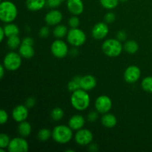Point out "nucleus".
Returning a JSON list of instances; mask_svg holds the SVG:
<instances>
[{
  "label": "nucleus",
  "mask_w": 152,
  "mask_h": 152,
  "mask_svg": "<svg viewBox=\"0 0 152 152\" xmlns=\"http://www.w3.org/2000/svg\"><path fill=\"white\" fill-rule=\"evenodd\" d=\"M7 44L9 48L11 50H15V49L19 48V46L22 44V41L18 35L12 36L7 38Z\"/></svg>",
  "instance_id": "obj_25"
},
{
  "label": "nucleus",
  "mask_w": 152,
  "mask_h": 152,
  "mask_svg": "<svg viewBox=\"0 0 152 152\" xmlns=\"http://www.w3.org/2000/svg\"><path fill=\"white\" fill-rule=\"evenodd\" d=\"M108 32L109 28L106 22H98L92 28L91 35L95 39L101 40L108 36Z\"/></svg>",
  "instance_id": "obj_12"
},
{
  "label": "nucleus",
  "mask_w": 152,
  "mask_h": 152,
  "mask_svg": "<svg viewBox=\"0 0 152 152\" xmlns=\"http://www.w3.org/2000/svg\"><path fill=\"white\" fill-rule=\"evenodd\" d=\"M35 103H36L35 98L31 96V97H28V99H27L26 102H25V105H26L28 108H33V107L35 105Z\"/></svg>",
  "instance_id": "obj_39"
},
{
  "label": "nucleus",
  "mask_w": 152,
  "mask_h": 152,
  "mask_svg": "<svg viewBox=\"0 0 152 152\" xmlns=\"http://www.w3.org/2000/svg\"><path fill=\"white\" fill-rule=\"evenodd\" d=\"M22 44H25V45H28L33 46L34 44V40L32 37H25V38L22 40Z\"/></svg>",
  "instance_id": "obj_40"
},
{
  "label": "nucleus",
  "mask_w": 152,
  "mask_h": 152,
  "mask_svg": "<svg viewBox=\"0 0 152 152\" xmlns=\"http://www.w3.org/2000/svg\"><path fill=\"white\" fill-rule=\"evenodd\" d=\"M5 33H4V28H3V27H1L0 28V39H1V42H2L3 40H4V38L5 37Z\"/></svg>",
  "instance_id": "obj_42"
},
{
  "label": "nucleus",
  "mask_w": 152,
  "mask_h": 152,
  "mask_svg": "<svg viewBox=\"0 0 152 152\" xmlns=\"http://www.w3.org/2000/svg\"><path fill=\"white\" fill-rule=\"evenodd\" d=\"M4 28V33H5L6 37H10L12 36L19 35V28L18 26L13 22H10V23H6V25L3 27Z\"/></svg>",
  "instance_id": "obj_22"
},
{
  "label": "nucleus",
  "mask_w": 152,
  "mask_h": 152,
  "mask_svg": "<svg viewBox=\"0 0 152 152\" xmlns=\"http://www.w3.org/2000/svg\"><path fill=\"white\" fill-rule=\"evenodd\" d=\"M80 86H81V88L86 91L92 90L96 86V78L93 75H90V74L81 77Z\"/></svg>",
  "instance_id": "obj_16"
},
{
  "label": "nucleus",
  "mask_w": 152,
  "mask_h": 152,
  "mask_svg": "<svg viewBox=\"0 0 152 152\" xmlns=\"http://www.w3.org/2000/svg\"><path fill=\"white\" fill-rule=\"evenodd\" d=\"M94 135L90 130L86 129H81L77 131L74 134V140L78 145L86 146L91 144L93 141Z\"/></svg>",
  "instance_id": "obj_9"
},
{
  "label": "nucleus",
  "mask_w": 152,
  "mask_h": 152,
  "mask_svg": "<svg viewBox=\"0 0 152 152\" xmlns=\"http://www.w3.org/2000/svg\"><path fill=\"white\" fill-rule=\"evenodd\" d=\"M98 113L99 112H98L97 111H93L89 112V114H88L87 116L88 120L89 122H91V123H93V122L96 121V120L98 119V117H99V116H98Z\"/></svg>",
  "instance_id": "obj_37"
},
{
  "label": "nucleus",
  "mask_w": 152,
  "mask_h": 152,
  "mask_svg": "<svg viewBox=\"0 0 152 152\" xmlns=\"http://www.w3.org/2000/svg\"><path fill=\"white\" fill-rule=\"evenodd\" d=\"M28 114V108L25 105H16L12 111V117L16 123H21L26 120Z\"/></svg>",
  "instance_id": "obj_13"
},
{
  "label": "nucleus",
  "mask_w": 152,
  "mask_h": 152,
  "mask_svg": "<svg viewBox=\"0 0 152 152\" xmlns=\"http://www.w3.org/2000/svg\"><path fill=\"white\" fill-rule=\"evenodd\" d=\"M80 19L77 16H73L68 19V25L71 28H78L80 25Z\"/></svg>",
  "instance_id": "obj_32"
},
{
  "label": "nucleus",
  "mask_w": 152,
  "mask_h": 152,
  "mask_svg": "<svg viewBox=\"0 0 152 152\" xmlns=\"http://www.w3.org/2000/svg\"><path fill=\"white\" fill-rule=\"evenodd\" d=\"M39 35L42 38H46L50 35V30H49L48 27L44 26L41 28L39 31Z\"/></svg>",
  "instance_id": "obj_35"
},
{
  "label": "nucleus",
  "mask_w": 152,
  "mask_h": 152,
  "mask_svg": "<svg viewBox=\"0 0 152 152\" xmlns=\"http://www.w3.org/2000/svg\"><path fill=\"white\" fill-rule=\"evenodd\" d=\"M86 124V120L83 116L80 114H75L72 116L68 120V126L73 131H78L83 129Z\"/></svg>",
  "instance_id": "obj_17"
},
{
  "label": "nucleus",
  "mask_w": 152,
  "mask_h": 152,
  "mask_svg": "<svg viewBox=\"0 0 152 152\" xmlns=\"http://www.w3.org/2000/svg\"><path fill=\"white\" fill-rule=\"evenodd\" d=\"M112 100L107 95H101L98 96L94 104L96 111L102 114L109 112L112 108Z\"/></svg>",
  "instance_id": "obj_10"
},
{
  "label": "nucleus",
  "mask_w": 152,
  "mask_h": 152,
  "mask_svg": "<svg viewBox=\"0 0 152 152\" xmlns=\"http://www.w3.org/2000/svg\"><path fill=\"white\" fill-rule=\"evenodd\" d=\"M31 132H32V127L28 122L25 120V121L19 123V126H18V132L21 137H27L31 134Z\"/></svg>",
  "instance_id": "obj_21"
},
{
  "label": "nucleus",
  "mask_w": 152,
  "mask_h": 152,
  "mask_svg": "<svg viewBox=\"0 0 152 152\" xmlns=\"http://www.w3.org/2000/svg\"><path fill=\"white\" fill-rule=\"evenodd\" d=\"M101 123L104 127L111 129L117 125V119L114 114L106 113V114H104L102 115V118H101Z\"/></svg>",
  "instance_id": "obj_18"
},
{
  "label": "nucleus",
  "mask_w": 152,
  "mask_h": 152,
  "mask_svg": "<svg viewBox=\"0 0 152 152\" xmlns=\"http://www.w3.org/2000/svg\"><path fill=\"white\" fill-rule=\"evenodd\" d=\"M141 87L145 91L152 93V77H146L141 82Z\"/></svg>",
  "instance_id": "obj_30"
},
{
  "label": "nucleus",
  "mask_w": 152,
  "mask_h": 152,
  "mask_svg": "<svg viewBox=\"0 0 152 152\" xmlns=\"http://www.w3.org/2000/svg\"><path fill=\"white\" fill-rule=\"evenodd\" d=\"M120 1H123V2H126V1H127L128 0H120Z\"/></svg>",
  "instance_id": "obj_44"
},
{
  "label": "nucleus",
  "mask_w": 152,
  "mask_h": 152,
  "mask_svg": "<svg viewBox=\"0 0 152 152\" xmlns=\"http://www.w3.org/2000/svg\"><path fill=\"white\" fill-rule=\"evenodd\" d=\"M51 53L58 59H63L68 55L69 52L68 45L60 39H57L52 42L50 45Z\"/></svg>",
  "instance_id": "obj_7"
},
{
  "label": "nucleus",
  "mask_w": 152,
  "mask_h": 152,
  "mask_svg": "<svg viewBox=\"0 0 152 152\" xmlns=\"http://www.w3.org/2000/svg\"><path fill=\"white\" fill-rule=\"evenodd\" d=\"M91 98L86 91L80 88L72 92L71 96V103L74 109L77 111H85L90 105Z\"/></svg>",
  "instance_id": "obj_1"
},
{
  "label": "nucleus",
  "mask_w": 152,
  "mask_h": 152,
  "mask_svg": "<svg viewBox=\"0 0 152 152\" xmlns=\"http://www.w3.org/2000/svg\"><path fill=\"white\" fill-rule=\"evenodd\" d=\"M63 0H46V5L52 9H55L61 5Z\"/></svg>",
  "instance_id": "obj_33"
},
{
  "label": "nucleus",
  "mask_w": 152,
  "mask_h": 152,
  "mask_svg": "<svg viewBox=\"0 0 152 152\" xmlns=\"http://www.w3.org/2000/svg\"><path fill=\"white\" fill-rule=\"evenodd\" d=\"M22 58L21 55L16 52H9L4 56L2 65L7 71H15L20 68L22 65Z\"/></svg>",
  "instance_id": "obj_6"
},
{
  "label": "nucleus",
  "mask_w": 152,
  "mask_h": 152,
  "mask_svg": "<svg viewBox=\"0 0 152 152\" xmlns=\"http://www.w3.org/2000/svg\"><path fill=\"white\" fill-rule=\"evenodd\" d=\"M66 37L68 43L76 48L83 45L86 41V34L83 30L78 28H71Z\"/></svg>",
  "instance_id": "obj_5"
},
{
  "label": "nucleus",
  "mask_w": 152,
  "mask_h": 152,
  "mask_svg": "<svg viewBox=\"0 0 152 152\" xmlns=\"http://www.w3.org/2000/svg\"><path fill=\"white\" fill-rule=\"evenodd\" d=\"M88 150L91 152H96L98 151V145L94 143H91L88 145Z\"/></svg>",
  "instance_id": "obj_41"
},
{
  "label": "nucleus",
  "mask_w": 152,
  "mask_h": 152,
  "mask_svg": "<svg viewBox=\"0 0 152 152\" xmlns=\"http://www.w3.org/2000/svg\"><path fill=\"white\" fill-rule=\"evenodd\" d=\"M141 76V71L137 65H130L124 71V80L129 84H134L140 80Z\"/></svg>",
  "instance_id": "obj_11"
},
{
  "label": "nucleus",
  "mask_w": 152,
  "mask_h": 152,
  "mask_svg": "<svg viewBox=\"0 0 152 152\" xmlns=\"http://www.w3.org/2000/svg\"><path fill=\"white\" fill-rule=\"evenodd\" d=\"M80 80H81V77H74V78H73L69 83H68V91L72 93V92L81 88V86H80Z\"/></svg>",
  "instance_id": "obj_26"
},
{
  "label": "nucleus",
  "mask_w": 152,
  "mask_h": 152,
  "mask_svg": "<svg viewBox=\"0 0 152 152\" xmlns=\"http://www.w3.org/2000/svg\"><path fill=\"white\" fill-rule=\"evenodd\" d=\"M46 5V0H27V8L31 11H39Z\"/></svg>",
  "instance_id": "obj_20"
},
{
  "label": "nucleus",
  "mask_w": 152,
  "mask_h": 152,
  "mask_svg": "<svg viewBox=\"0 0 152 152\" xmlns=\"http://www.w3.org/2000/svg\"><path fill=\"white\" fill-rule=\"evenodd\" d=\"M8 114L7 113V111H4V109H1L0 111V123L1 125L5 124L8 120Z\"/></svg>",
  "instance_id": "obj_36"
},
{
  "label": "nucleus",
  "mask_w": 152,
  "mask_h": 152,
  "mask_svg": "<svg viewBox=\"0 0 152 152\" xmlns=\"http://www.w3.org/2000/svg\"><path fill=\"white\" fill-rule=\"evenodd\" d=\"M120 0H99L101 5L107 10L114 9L119 4Z\"/></svg>",
  "instance_id": "obj_29"
},
{
  "label": "nucleus",
  "mask_w": 152,
  "mask_h": 152,
  "mask_svg": "<svg viewBox=\"0 0 152 152\" xmlns=\"http://www.w3.org/2000/svg\"><path fill=\"white\" fill-rule=\"evenodd\" d=\"M117 39L118 40H120V42L126 41V39H127V34H126V31H118L117 34Z\"/></svg>",
  "instance_id": "obj_38"
},
{
  "label": "nucleus",
  "mask_w": 152,
  "mask_h": 152,
  "mask_svg": "<svg viewBox=\"0 0 152 152\" xmlns=\"http://www.w3.org/2000/svg\"><path fill=\"white\" fill-rule=\"evenodd\" d=\"M67 7L71 14L79 16L84 10L83 0H67Z\"/></svg>",
  "instance_id": "obj_15"
},
{
  "label": "nucleus",
  "mask_w": 152,
  "mask_h": 152,
  "mask_svg": "<svg viewBox=\"0 0 152 152\" xmlns=\"http://www.w3.org/2000/svg\"><path fill=\"white\" fill-rule=\"evenodd\" d=\"M19 53L22 58L31 59L35 54V50L32 45H28L22 43L19 48Z\"/></svg>",
  "instance_id": "obj_19"
},
{
  "label": "nucleus",
  "mask_w": 152,
  "mask_h": 152,
  "mask_svg": "<svg viewBox=\"0 0 152 152\" xmlns=\"http://www.w3.org/2000/svg\"><path fill=\"white\" fill-rule=\"evenodd\" d=\"M68 28L65 25H62V24H59V25H56L55 28H53V34L56 38L57 39H62L63 37H66L68 34Z\"/></svg>",
  "instance_id": "obj_24"
},
{
  "label": "nucleus",
  "mask_w": 152,
  "mask_h": 152,
  "mask_svg": "<svg viewBox=\"0 0 152 152\" xmlns=\"http://www.w3.org/2000/svg\"><path fill=\"white\" fill-rule=\"evenodd\" d=\"M28 149V142L23 137H17L11 139L7 147L9 152H27Z\"/></svg>",
  "instance_id": "obj_8"
},
{
  "label": "nucleus",
  "mask_w": 152,
  "mask_h": 152,
  "mask_svg": "<svg viewBox=\"0 0 152 152\" xmlns=\"http://www.w3.org/2000/svg\"><path fill=\"white\" fill-rule=\"evenodd\" d=\"M102 50L106 56L109 57H117L121 54L123 50V45L117 38L108 39L102 43Z\"/></svg>",
  "instance_id": "obj_4"
},
{
  "label": "nucleus",
  "mask_w": 152,
  "mask_h": 152,
  "mask_svg": "<svg viewBox=\"0 0 152 152\" xmlns=\"http://www.w3.org/2000/svg\"><path fill=\"white\" fill-rule=\"evenodd\" d=\"M18 10L16 4L10 1H2L0 4V19L4 23L13 22L16 19Z\"/></svg>",
  "instance_id": "obj_3"
},
{
  "label": "nucleus",
  "mask_w": 152,
  "mask_h": 152,
  "mask_svg": "<svg viewBox=\"0 0 152 152\" xmlns=\"http://www.w3.org/2000/svg\"><path fill=\"white\" fill-rule=\"evenodd\" d=\"M62 18H63L62 13L59 10L53 9L46 13L45 16V21L48 25L56 26V25L60 24L62 20Z\"/></svg>",
  "instance_id": "obj_14"
},
{
  "label": "nucleus",
  "mask_w": 152,
  "mask_h": 152,
  "mask_svg": "<svg viewBox=\"0 0 152 152\" xmlns=\"http://www.w3.org/2000/svg\"><path fill=\"white\" fill-rule=\"evenodd\" d=\"M116 19V15L115 13H113V12H108L105 15V17H104V20L105 22H106L107 24L112 23L115 21Z\"/></svg>",
  "instance_id": "obj_34"
},
{
  "label": "nucleus",
  "mask_w": 152,
  "mask_h": 152,
  "mask_svg": "<svg viewBox=\"0 0 152 152\" xmlns=\"http://www.w3.org/2000/svg\"><path fill=\"white\" fill-rule=\"evenodd\" d=\"M10 142V139L8 135L4 133H1L0 134V148H4V149L7 148Z\"/></svg>",
  "instance_id": "obj_31"
},
{
  "label": "nucleus",
  "mask_w": 152,
  "mask_h": 152,
  "mask_svg": "<svg viewBox=\"0 0 152 152\" xmlns=\"http://www.w3.org/2000/svg\"><path fill=\"white\" fill-rule=\"evenodd\" d=\"M64 115H65V112H64L63 109L59 107L53 108L50 112V117L54 121H59L63 118Z\"/></svg>",
  "instance_id": "obj_28"
},
{
  "label": "nucleus",
  "mask_w": 152,
  "mask_h": 152,
  "mask_svg": "<svg viewBox=\"0 0 152 152\" xmlns=\"http://www.w3.org/2000/svg\"><path fill=\"white\" fill-rule=\"evenodd\" d=\"M63 1H64V0H63Z\"/></svg>",
  "instance_id": "obj_45"
},
{
  "label": "nucleus",
  "mask_w": 152,
  "mask_h": 152,
  "mask_svg": "<svg viewBox=\"0 0 152 152\" xmlns=\"http://www.w3.org/2000/svg\"><path fill=\"white\" fill-rule=\"evenodd\" d=\"M73 130L68 126L58 125L52 130V138L59 144H67L72 140Z\"/></svg>",
  "instance_id": "obj_2"
},
{
  "label": "nucleus",
  "mask_w": 152,
  "mask_h": 152,
  "mask_svg": "<svg viewBox=\"0 0 152 152\" xmlns=\"http://www.w3.org/2000/svg\"><path fill=\"white\" fill-rule=\"evenodd\" d=\"M37 137L41 142H45L52 137V132L48 129H42L37 134Z\"/></svg>",
  "instance_id": "obj_27"
},
{
  "label": "nucleus",
  "mask_w": 152,
  "mask_h": 152,
  "mask_svg": "<svg viewBox=\"0 0 152 152\" xmlns=\"http://www.w3.org/2000/svg\"><path fill=\"white\" fill-rule=\"evenodd\" d=\"M123 49L126 53L129 54H134L139 50V45L134 40H128L123 45Z\"/></svg>",
  "instance_id": "obj_23"
},
{
  "label": "nucleus",
  "mask_w": 152,
  "mask_h": 152,
  "mask_svg": "<svg viewBox=\"0 0 152 152\" xmlns=\"http://www.w3.org/2000/svg\"><path fill=\"white\" fill-rule=\"evenodd\" d=\"M6 70V68H4V66L3 65H1L0 66V79H2L4 76V71Z\"/></svg>",
  "instance_id": "obj_43"
}]
</instances>
